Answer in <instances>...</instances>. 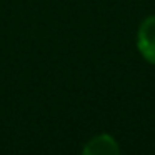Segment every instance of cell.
<instances>
[{"label":"cell","mask_w":155,"mask_h":155,"mask_svg":"<svg viewBox=\"0 0 155 155\" xmlns=\"http://www.w3.org/2000/svg\"><path fill=\"white\" fill-rule=\"evenodd\" d=\"M137 47L145 60L155 64V15L142 22L137 34Z\"/></svg>","instance_id":"cell-1"},{"label":"cell","mask_w":155,"mask_h":155,"mask_svg":"<svg viewBox=\"0 0 155 155\" xmlns=\"http://www.w3.org/2000/svg\"><path fill=\"white\" fill-rule=\"evenodd\" d=\"M82 155H120V150L114 137L108 134H100L87 142Z\"/></svg>","instance_id":"cell-2"}]
</instances>
